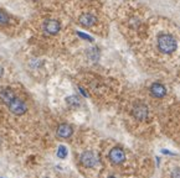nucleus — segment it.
Masks as SVG:
<instances>
[{"mask_svg": "<svg viewBox=\"0 0 180 178\" xmlns=\"http://www.w3.org/2000/svg\"><path fill=\"white\" fill-rule=\"evenodd\" d=\"M157 45H158V49L164 55L173 53L178 48V42L175 37L173 35H170V33H161V35H159L157 40Z\"/></svg>", "mask_w": 180, "mask_h": 178, "instance_id": "1", "label": "nucleus"}, {"mask_svg": "<svg viewBox=\"0 0 180 178\" xmlns=\"http://www.w3.org/2000/svg\"><path fill=\"white\" fill-rule=\"evenodd\" d=\"M40 29L41 31L47 36H55L57 35L60 31H61V22L57 20V19H54V18H47L45 19L41 25H40Z\"/></svg>", "mask_w": 180, "mask_h": 178, "instance_id": "2", "label": "nucleus"}, {"mask_svg": "<svg viewBox=\"0 0 180 178\" xmlns=\"http://www.w3.org/2000/svg\"><path fill=\"white\" fill-rule=\"evenodd\" d=\"M6 105H7V108H9L10 112L15 115H22V114H25L28 112V105L25 104V101H22L16 95Z\"/></svg>", "mask_w": 180, "mask_h": 178, "instance_id": "3", "label": "nucleus"}, {"mask_svg": "<svg viewBox=\"0 0 180 178\" xmlns=\"http://www.w3.org/2000/svg\"><path fill=\"white\" fill-rule=\"evenodd\" d=\"M78 22H80V25H82L83 27L92 29L98 24V19H97V16L92 13H83V14L80 15Z\"/></svg>", "mask_w": 180, "mask_h": 178, "instance_id": "4", "label": "nucleus"}, {"mask_svg": "<svg viewBox=\"0 0 180 178\" xmlns=\"http://www.w3.org/2000/svg\"><path fill=\"white\" fill-rule=\"evenodd\" d=\"M148 114H149V110H148V108H147L143 103H137V104L133 105L132 115H133L134 119H137L138 121H144V120H147Z\"/></svg>", "mask_w": 180, "mask_h": 178, "instance_id": "5", "label": "nucleus"}, {"mask_svg": "<svg viewBox=\"0 0 180 178\" xmlns=\"http://www.w3.org/2000/svg\"><path fill=\"white\" fill-rule=\"evenodd\" d=\"M111 162H113L114 165H119L124 161L126 158V154L124 151L122 150L120 147H113L111 151H109V155H108Z\"/></svg>", "mask_w": 180, "mask_h": 178, "instance_id": "6", "label": "nucleus"}, {"mask_svg": "<svg viewBox=\"0 0 180 178\" xmlns=\"http://www.w3.org/2000/svg\"><path fill=\"white\" fill-rule=\"evenodd\" d=\"M81 163H82L85 167H94L96 165H97V162H98V160H97V157H96V155L93 154V152H91V151H86V152H83L82 155H81Z\"/></svg>", "mask_w": 180, "mask_h": 178, "instance_id": "7", "label": "nucleus"}, {"mask_svg": "<svg viewBox=\"0 0 180 178\" xmlns=\"http://www.w3.org/2000/svg\"><path fill=\"white\" fill-rule=\"evenodd\" d=\"M150 93H152V95L155 97V98H163L167 94V89L160 83H153L152 87H150Z\"/></svg>", "mask_w": 180, "mask_h": 178, "instance_id": "8", "label": "nucleus"}, {"mask_svg": "<svg viewBox=\"0 0 180 178\" xmlns=\"http://www.w3.org/2000/svg\"><path fill=\"white\" fill-rule=\"evenodd\" d=\"M72 132H73L72 128L67 124H62L57 128V136L61 139H68L72 135Z\"/></svg>", "mask_w": 180, "mask_h": 178, "instance_id": "9", "label": "nucleus"}, {"mask_svg": "<svg viewBox=\"0 0 180 178\" xmlns=\"http://www.w3.org/2000/svg\"><path fill=\"white\" fill-rule=\"evenodd\" d=\"M10 25V16L5 11L0 10V29H4Z\"/></svg>", "mask_w": 180, "mask_h": 178, "instance_id": "10", "label": "nucleus"}, {"mask_svg": "<svg viewBox=\"0 0 180 178\" xmlns=\"http://www.w3.org/2000/svg\"><path fill=\"white\" fill-rule=\"evenodd\" d=\"M66 155H67L66 148H65L63 146H61V147L59 148V151H57V156H59L60 158H65V157H66Z\"/></svg>", "mask_w": 180, "mask_h": 178, "instance_id": "11", "label": "nucleus"}, {"mask_svg": "<svg viewBox=\"0 0 180 178\" xmlns=\"http://www.w3.org/2000/svg\"><path fill=\"white\" fill-rule=\"evenodd\" d=\"M32 3H46L47 0H31Z\"/></svg>", "mask_w": 180, "mask_h": 178, "instance_id": "12", "label": "nucleus"}, {"mask_svg": "<svg viewBox=\"0 0 180 178\" xmlns=\"http://www.w3.org/2000/svg\"><path fill=\"white\" fill-rule=\"evenodd\" d=\"M108 178H116V177H108Z\"/></svg>", "mask_w": 180, "mask_h": 178, "instance_id": "13", "label": "nucleus"}]
</instances>
